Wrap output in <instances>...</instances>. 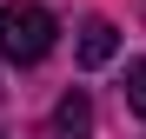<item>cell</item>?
<instances>
[{
	"instance_id": "7a4b0ae2",
	"label": "cell",
	"mask_w": 146,
	"mask_h": 139,
	"mask_svg": "<svg viewBox=\"0 0 146 139\" xmlns=\"http://www.w3.org/2000/svg\"><path fill=\"white\" fill-rule=\"evenodd\" d=\"M119 53V27H113V20H86V27H80V66H106Z\"/></svg>"
},
{
	"instance_id": "6da1fadb",
	"label": "cell",
	"mask_w": 146,
	"mask_h": 139,
	"mask_svg": "<svg viewBox=\"0 0 146 139\" xmlns=\"http://www.w3.org/2000/svg\"><path fill=\"white\" fill-rule=\"evenodd\" d=\"M60 40V20L40 7V0H0V53L13 66H40Z\"/></svg>"
},
{
	"instance_id": "277c9868",
	"label": "cell",
	"mask_w": 146,
	"mask_h": 139,
	"mask_svg": "<svg viewBox=\"0 0 146 139\" xmlns=\"http://www.w3.org/2000/svg\"><path fill=\"white\" fill-rule=\"evenodd\" d=\"M126 106L146 119V60H133V66H126Z\"/></svg>"
},
{
	"instance_id": "3957f363",
	"label": "cell",
	"mask_w": 146,
	"mask_h": 139,
	"mask_svg": "<svg viewBox=\"0 0 146 139\" xmlns=\"http://www.w3.org/2000/svg\"><path fill=\"white\" fill-rule=\"evenodd\" d=\"M53 132H60V139H86V132H93V99H86L80 86L53 106Z\"/></svg>"
}]
</instances>
